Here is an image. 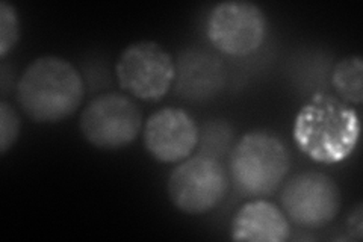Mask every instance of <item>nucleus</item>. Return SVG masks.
<instances>
[{"label": "nucleus", "instance_id": "obj_1", "mask_svg": "<svg viewBox=\"0 0 363 242\" xmlns=\"http://www.w3.org/2000/svg\"><path fill=\"white\" fill-rule=\"evenodd\" d=\"M85 96L77 68L61 56L33 60L16 84V99L26 117L35 123H58L73 115Z\"/></svg>", "mask_w": 363, "mask_h": 242}, {"label": "nucleus", "instance_id": "obj_2", "mask_svg": "<svg viewBox=\"0 0 363 242\" xmlns=\"http://www.w3.org/2000/svg\"><path fill=\"white\" fill-rule=\"evenodd\" d=\"M360 121L348 103L328 94H315L301 106L292 126L294 141L318 164H339L359 143Z\"/></svg>", "mask_w": 363, "mask_h": 242}, {"label": "nucleus", "instance_id": "obj_3", "mask_svg": "<svg viewBox=\"0 0 363 242\" xmlns=\"http://www.w3.org/2000/svg\"><path fill=\"white\" fill-rule=\"evenodd\" d=\"M230 177L244 197H269L291 168L288 147L276 135L265 131L245 133L230 153Z\"/></svg>", "mask_w": 363, "mask_h": 242}, {"label": "nucleus", "instance_id": "obj_4", "mask_svg": "<svg viewBox=\"0 0 363 242\" xmlns=\"http://www.w3.org/2000/svg\"><path fill=\"white\" fill-rule=\"evenodd\" d=\"M116 76L128 94L144 101H159L174 85L176 61L159 43L136 41L118 56Z\"/></svg>", "mask_w": 363, "mask_h": 242}, {"label": "nucleus", "instance_id": "obj_5", "mask_svg": "<svg viewBox=\"0 0 363 242\" xmlns=\"http://www.w3.org/2000/svg\"><path fill=\"white\" fill-rule=\"evenodd\" d=\"M229 172L211 155L186 158L168 177V197L179 211L201 215L217 207L229 191Z\"/></svg>", "mask_w": 363, "mask_h": 242}, {"label": "nucleus", "instance_id": "obj_6", "mask_svg": "<svg viewBox=\"0 0 363 242\" xmlns=\"http://www.w3.org/2000/svg\"><path fill=\"white\" fill-rule=\"evenodd\" d=\"M143 114L126 94L105 93L91 100L79 119L85 140L101 150L128 147L138 138Z\"/></svg>", "mask_w": 363, "mask_h": 242}, {"label": "nucleus", "instance_id": "obj_7", "mask_svg": "<svg viewBox=\"0 0 363 242\" xmlns=\"http://www.w3.org/2000/svg\"><path fill=\"white\" fill-rule=\"evenodd\" d=\"M340 189L336 182L318 171L291 177L280 194L283 212L303 229H321L332 223L340 211Z\"/></svg>", "mask_w": 363, "mask_h": 242}, {"label": "nucleus", "instance_id": "obj_8", "mask_svg": "<svg viewBox=\"0 0 363 242\" xmlns=\"http://www.w3.org/2000/svg\"><path fill=\"white\" fill-rule=\"evenodd\" d=\"M267 17L256 4L229 0L215 5L208 17L206 33L221 53L247 56L255 53L267 37Z\"/></svg>", "mask_w": 363, "mask_h": 242}, {"label": "nucleus", "instance_id": "obj_9", "mask_svg": "<svg viewBox=\"0 0 363 242\" xmlns=\"http://www.w3.org/2000/svg\"><path fill=\"white\" fill-rule=\"evenodd\" d=\"M199 143V126L184 109L162 108L145 121L144 145L159 163H182L192 155Z\"/></svg>", "mask_w": 363, "mask_h": 242}, {"label": "nucleus", "instance_id": "obj_10", "mask_svg": "<svg viewBox=\"0 0 363 242\" xmlns=\"http://www.w3.org/2000/svg\"><path fill=\"white\" fill-rule=\"evenodd\" d=\"M232 239L250 242H285L291 235L289 220L279 206L267 200H253L236 212Z\"/></svg>", "mask_w": 363, "mask_h": 242}, {"label": "nucleus", "instance_id": "obj_11", "mask_svg": "<svg viewBox=\"0 0 363 242\" xmlns=\"http://www.w3.org/2000/svg\"><path fill=\"white\" fill-rule=\"evenodd\" d=\"M224 67L220 60L200 50L185 52L176 64L177 93L189 100H206L224 85Z\"/></svg>", "mask_w": 363, "mask_h": 242}, {"label": "nucleus", "instance_id": "obj_12", "mask_svg": "<svg viewBox=\"0 0 363 242\" xmlns=\"http://www.w3.org/2000/svg\"><path fill=\"white\" fill-rule=\"evenodd\" d=\"M332 85L340 100L351 105H360L363 100V60L359 55L345 56L332 73Z\"/></svg>", "mask_w": 363, "mask_h": 242}, {"label": "nucleus", "instance_id": "obj_13", "mask_svg": "<svg viewBox=\"0 0 363 242\" xmlns=\"http://www.w3.org/2000/svg\"><path fill=\"white\" fill-rule=\"evenodd\" d=\"M20 38V20L13 4L0 2V56L6 57L13 52Z\"/></svg>", "mask_w": 363, "mask_h": 242}, {"label": "nucleus", "instance_id": "obj_14", "mask_svg": "<svg viewBox=\"0 0 363 242\" xmlns=\"http://www.w3.org/2000/svg\"><path fill=\"white\" fill-rule=\"evenodd\" d=\"M21 128L20 115L6 100L0 101V153L6 155L18 140Z\"/></svg>", "mask_w": 363, "mask_h": 242}, {"label": "nucleus", "instance_id": "obj_15", "mask_svg": "<svg viewBox=\"0 0 363 242\" xmlns=\"http://www.w3.org/2000/svg\"><path fill=\"white\" fill-rule=\"evenodd\" d=\"M345 227H347V233L351 239L362 241V238H363V206H362V203H357L354 209L350 212Z\"/></svg>", "mask_w": 363, "mask_h": 242}]
</instances>
